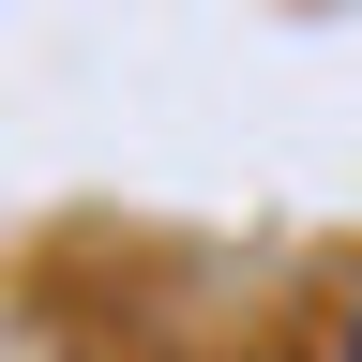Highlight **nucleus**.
<instances>
[{"mask_svg": "<svg viewBox=\"0 0 362 362\" xmlns=\"http://www.w3.org/2000/svg\"><path fill=\"white\" fill-rule=\"evenodd\" d=\"M347 362H362V332H347Z\"/></svg>", "mask_w": 362, "mask_h": 362, "instance_id": "1", "label": "nucleus"}]
</instances>
